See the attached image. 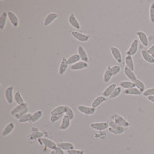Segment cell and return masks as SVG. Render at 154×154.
<instances>
[{"label":"cell","instance_id":"cell-39","mask_svg":"<svg viewBox=\"0 0 154 154\" xmlns=\"http://www.w3.org/2000/svg\"><path fill=\"white\" fill-rule=\"evenodd\" d=\"M121 70V68L119 66L114 65L111 66V71L113 76H116V75L119 74Z\"/></svg>","mask_w":154,"mask_h":154},{"label":"cell","instance_id":"cell-47","mask_svg":"<svg viewBox=\"0 0 154 154\" xmlns=\"http://www.w3.org/2000/svg\"><path fill=\"white\" fill-rule=\"evenodd\" d=\"M151 55H152V57L154 58V54H151Z\"/></svg>","mask_w":154,"mask_h":154},{"label":"cell","instance_id":"cell-6","mask_svg":"<svg viewBox=\"0 0 154 154\" xmlns=\"http://www.w3.org/2000/svg\"><path fill=\"white\" fill-rule=\"evenodd\" d=\"M14 87L12 85L8 86L6 88L5 91V97L8 103L11 104L14 100V96L13 94Z\"/></svg>","mask_w":154,"mask_h":154},{"label":"cell","instance_id":"cell-40","mask_svg":"<svg viewBox=\"0 0 154 154\" xmlns=\"http://www.w3.org/2000/svg\"><path fill=\"white\" fill-rule=\"evenodd\" d=\"M142 95L145 97L154 95V88H149L145 90V91L142 93Z\"/></svg>","mask_w":154,"mask_h":154},{"label":"cell","instance_id":"cell-43","mask_svg":"<svg viewBox=\"0 0 154 154\" xmlns=\"http://www.w3.org/2000/svg\"><path fill=\"white\" fill-rule=\"evenodd\" d=\"M147 51L151 55L152 54H154V44L152 45L149 48H148Z\"/></svg>","mask_w":154,"mask_h":154},{"label":"cell","instance_id":"cell-10","mask_svg":"<svg viewBox=\"0 0 154 154\" xmlns=\"http://www.w3.org/2000/svg\"><path fill=\"white\" fill-rule=\"evenodd\" d=\"M38 140H40L41 144H43L45 146L52 150L55 149L57 147V144L55 142L49 139L46 138H41L39 139Z\"/></svg>","mask_w":154,"mask_h":154},{"label":"cell","instance_id":"cell-13","mask_svg":"<svg viewBox=\"0 0 154 154\" xmlns=\"http://www.w3.org/2000/svg\"><path fill=\"white\" fill-rule=\"evenodd\" d=\"M77 52L82 61L88 63L89 62V57L84 48L80 45L77 48Z\"/></svg>","mask_w":154,"mask_h":154},{"label":"cell","instance_id":"cell-15","mask_svg":"<svg viewBox=\"0 0 154 154\" xmlns=\"http://www.w3.org/2000/svg\"><path fill=\"white\" fill-rule=\"evenodd\" d=\"M137 35L139 40L144 47H147L149 45V42L148 38L145 32L141 31H138L137 33Z\"/></svg>","mask_w":154,"mask_h":154},{"label":"cell","instance_id":"cell-26","mask_svg":"<svg viewBox=\"0 0 154 154\" xmlns=\"http://www.w3.org/2000/svg\"><path fill=\"white\" fill-rule=\"evenodd\" d=\"M117 87V84L116 83H112L110 85L103 91V95L106 98L109 97L110 95L113 92V91Z\"/></svg>","mask_w":154,"mask_h":154},{"label":"cell","instance_id":"cell-14","mask_svg":"<svg viewBox=\"0 0 154 154\" xmlns=\"http://www.w3.org/2000/svg\"><path fill=\"white\" fill-rule=\"evenodd\" d=\"M71 120L65 114L63 117L61 124L59 126L58 129L61 131H65L67 130L71 125Z\"/></svg>","mask_w":154,"mask_h":154},{"label":"cell","instance_id":"cell-24","mask_svg":"<svg viewBox=\"0 0 154 154\" xmlns=\"http://www.w3.org/2000/svg\"><path fill=\"white\" fill-rule=\"evenodd\" d=\"M43 115V112L41 110H38L35 112L31 115V118H30L29 122L31 124V123H34L36 122L42 118Z\"/></svg>","mask_w":154,"mask_h":154},{"label":"cell","instance_id":"cell-8","mask_svg":"<svg viewBox=\"0 0 154 154\" xmlns=\"http://www.w3.org/2000/svg\"><path fill=\"white\" fill-rule=\"evenodd\" d=\"M71 34H72V36L75 39H76L78 41H80V42H87L91 38V37L89 35H85V34L81 33V32H78V31H72Z\"/></svg>","mask_w":154,"mask_h":154},{"label":"cell","instance_id":"cell-29","mask_svg":"<svg viewBox=\"0 0 154 154\" xmlns=\"http://www.w3.org/2000/svg\"><path fill=\"white\" fill-rule=\"evenodd\" d=\"M125 63L126 64V66L134 72L135 70V66H134V61H133L132 56L126 55L125 58Z\"/></svg>","mask_w":154,"mask_h":154},{"label":"cell","instance_id":"cell-45","mask_svg":"<svg viewBox=\"0 0 154 154\" xmlns=\"http://www.w3.org/2000/svg\"><path fill=\"white\" fill-rule=\"evenodd\" d=\"M147 99L148 100H149V101L154 103V95L148 96V97H147Z\"/></svg>","mask_w":154,"mask_h":154},{"label":"cell","instance_id":"cell-41","mask_svg":"<svg viewBox=\"0 0 154 154\" xmlns=\"http://www.w3.org/2000/svg\"><path fill=\"white\" fill-rule=\"evenodd\" d=\"M67 154H85L83 149H71L67 151Z\"/></svg>","mask_w":154,"mask_h":154},{"label":"cell","instance_id":"cell-12","mask_svg":"<svg viewBox=\"0 0 154 154\" xmlns=\"http://www.w3.org/2000/svg\"><path fill=\"white\" fill-rule=\"evenodd\" d=\"M68 22L70 25L75 29L79 30L81 29V25L77 20L74 13H72L70 14L68 17Z\"/></svg>","mask_w":154,"mask_h":154},{"label":"cell","instance_id":"cell-3","mask_svg":"<svg viewBox=\"0 0 154 154\" xmlns=\"http://www.w3.org/2000/svg\"><path fill=\"white\" fill-rule=\"evenodd\" d=\"M139 45V42L138 39H134L131 42L128 49L126 51V55L131 56L135 55L138 50Z\"/></svg>","mask_w":154,"mask_h":154},{"label":"cell","instance_id":"cell-2","mask_svg":"<svg viewBox=\"0 0 154 154\" xmlns=\"http://www.w3.org/2000/svg\"><path fill=\"white\" fill-rule=\"evenodd\" d=\"M109 128H108V130L112 134L120 135V134H123L125 131V128L117 125L113 122V121H110L109 122Z\"/></svg>","mask_w":154,"mask_h":154},{"label":"cell","instance_id":"cell-16","mask_svg":"<svg viewBox=\"0 0 154 154\" xmlns=\"http://www.w3.org/2000/svg\"><path fill=\"white\" fill-rule=\"evenodd\" d=\"M89 66L88 63H85L83 61H79L78 63L71 65L70 69L72 71H79L88 68Z\"/></svg>","mask_w":154,"mask_h":154},{"label":"cell","instance_id":"cell-18","mask_svg":"<svg viewBox=\"0 0 154 154\" xmlns=\"http://www.w3.org/2000/svg\"><path fill=\"white\" fill-rule=\"evenodd\" d=\"M58 17V15L57 13L54 12L49 13L45 19L44 23V26H48Z\"/></svg>","mask_w":154,"mask_h":154},{"label":"cell","instance_id":"cell-38","mask_svg":"<svg viewBox=\"0 0 154 154\" xmlns=\"http://www.w3.org/2000/svg\"><path fill=\"white\" fill-rule=\"evenodd\" d=\"M149 18L150 22L154 24V2L151 3L149 7Z\"/></svg>","mask_w":154,"mask_h":154},{"label":"cell","instance_id":"cell-23","mask_svg":"<svg viewBox=\"0 0 154 154\" xmlns=\"http://www.w3.org/2000/svg\"><path fill=\"white\" fill-rule=\"evenodd\" d=\"M140 54L143 59L147 63L149 64H154V58L151 54L148 53L147 50L142 49L140 51Z\"/></svg>","mask_w":154,"mask_h":154},{"label":"cell","instance_id":"cell-28","mask_svg":"<svg viewBox=\"0 0 154 154\" xmlns=\"http://www.w3.org/2000/svg\"><path fill=\"white\" fill-rule=\"evenodd\" d=\"M65 105H59L53 109L50 112V114L53 115H63L65 113Z\"/></svg>","mask_w":154,"mask_h":154},{"label":"cell","instance_id":"cell-30","mask_svg":"<svg viewBox=\"0 0 154 154\" xmlns=\"http://www.w3.org/2000/svg\"><path fill=\"white\" fill-rule=\"evenodd\" d=\"M14 100L17 105H24L26 104V103L25 102L21 95L20 92V91H17L16 92L14 95Z\"/></svg>","mask_w":154,"mask_h":154},{"label":"cell","instance_id":"cell-42","mask_svg":"<svg viewBox=\"0 0 154 154\" xmlns=\"http://www.w3.org/2000/svg\"><path fill=\"white\" fill-rule=\"evenodd\" d=\"M63 115H51L50 117V121L52 123H54L59 121L62 118Z\"/></svg>","mask_w":154,"mask_h":154},{"label":"cell","instance_id":"cell-31","mask_svg":"<svg viewBox=\"0 0 154 154\" xmlns=\"http://www.w3.org/2000/svg\"><path fill=\"white\" fill-rule=\"evenodd\" d=\"M81 60L80 56L78 54H74L70 56L67 58V62H68L69 65H72L76 63H78Z\"/></svg>","mask_w":154,"mask_h":154},{"label":"cell","instance_id":"cell-32","mask_svg":"<svg viewBox=\"0 0 154 154\" xmlns=\"http://www.w3.org/2000/svg\"><path fill=\"white\" fill-rule=\"evenodd\" d=\"M124 94L127 95H139L142 93L136 87L124 90Z\"/></svg>","mask_w":154,"mask_h":154},{"label":"cell","instance_id":"cell-35","mask_svg":"<svg viewBox=\"0 0 154 154\" xmlns=\"http://www.w3.org/2000/svg\"><path fill=\"white\" fill-rule=\"evenodd\" d=\"M65 113L67 117H68L71 120H72L74 119L75 113L73 110L71 109V107L67 106V105H65Z\"/></svg>","mask_w":154,"mask_h":154},{"label":"cell","instance_id":"cell-22","mask_svg":"<svg viewBox=\"0 0 154 154\" xmlns=\"http://www.w3.org/2000/svg\"><path fill=\"white\" fill-rule=\"evenodd\" d=\"M107 98L104 97L103 95L98 96L91 103V107L96 109L100 106L102 103L107 101Z\"/></svg>","mask_w":154,"mask_h":154},{"label":"cell","instance_id":"cell-5","mask_svg":"<svg viewBox=\"0 0 154 154\" xmlns=\"http://www.w3.org/2000/svg\"><path fill=\"white\" fill-rule=\"evenodd\" d=\"M110 50L112 55L114 59L119 64H122V57L121 52L118 48L114 46H111L110 47Z\"/></svg>","mask_w":154,"mask_h":154},{"label":"cell","instance_id":"cell-44","mask_svg":"<svg viewBox=\"0 0 154 154\" xmlns=\"http://www.w3.org/2000/svg\"><path fill=\"white\" fill-rule=\"evenodd\" d=\"M56 151L57 154H65L64 151L63 149H61L60 148L57 147V148L55 149Z\"/></svg>","mask_w":154,"mask_h":154},{"label":"cell","instance_id":"cell-36","mask_svg":"<svg viewBox=\"0 0 154 154\" xmlns=\"http://www.w3.org/2000/svg\"><path fill=\"white\" fill-rule=\"evenodd\" d=\"M122 91V90L121 87L119 86H118L115 88L113 92L111 94L109 98L110 99H115V98L118 97L121 94Z\"/></svg>","mask_w":154,"mask_h":154},{"label":"cell","instance_id":"cell-19","mask_svg":"<svg viewBox=\"0 0 154 154\" xmlns=\"http://www.w3.org/2000/svg\"><path fill=\"white\" fill-rule=\"evenodd\" d=\"M15 124L14 122H10L6 125L2 132V136L3 137H7L11 134L14 130Z\"/></svg>","mask_w":154,"mask_h":154},{"label":"cell","instance_id":"cell-9","mask_svg":"<svg viewBox=\"0 0 154 154\" xmlns=\"http://www.w3.org/2000/svg\"><path fill=\"white\" fill-rule=\"evenodd\" d=\"M90 127L93 129L95 130L98 131H103L109 128V122H93V123H91L90 124Z\"/></svg>","mask_w":154,"mask_h":154},{"label":"cell","instance_id":"cell-33","mask_svg":"<svg viewBox=\"0 0 154 154\" xmlns=\"http://www.w3.org/2000/svg\"><path fill=\"white\" fill-rule=\"evenodd\" d=\"M119 86H120L122 88H123L125 90L135 87L134 82L131 81H122L119 83Z\"/></svg>","mask_w":154,"mask_h":154},{"label":"cell","instance_id":"cell-20","mask_svg":"<svg viewBox=\"0 0 154 154\" xmlns=\"http://www.w3.org/2000/svg\"><path fill=\"white\" fill-rule=\"evenodd\" d=\"M113 75L111 71V66L110 65L107 66L104 71L103 75V82L105 83H108L111 80Z\"/></svg>","mask_w":154,"mask_h":154},{"label":"cell","instance_id":"cell-11","mask_svg":"<svg viewBox=\"0 0 154 154\" xmlns=\"http://www.w3.org/2000/svg\"><path fill=\"white\" fill-rule=\"evenodd\" d=\"M69 64L67 62V59H66L65 57H62L60 66H59V69H58V73L59 75H63L67 71Z\"/></svg>","mask_w":154,"mask_h":154},{"label":"cell","instance_id":"cell-34","mask_svg":"<svg viewBox=\"0 0 154 154\" xmlns=\"http://www.w3.org/2000/svg\"><path fill=\"white\" fill-rule=\"evenodd\" d=\"M133 82L135 84V87L137 88L142 93H143L145 91V90H146V85L142 81L137 79Z\"/></svg>","mask_w":154,"mask_h":154},{"label":"cell","instance_id":"cell-25","mask_svg":"<svg viewBox=\"0 0 154 154\" xmlns=\"http://www.w3.org/2000/svg\"><path fill=\"white\" fill-rule=\"evenodd\" d=\"M57 147L63 150L64 151H68L71 149H74L75 147L73 144L71 142H60L57 144Z\"/></svg>","mask_w":154,"mask_h":154},{"label":"cell","instance_id":"cell-1","mask_svg":"<svg viewBox=\"0 0 154 154\" xmlns=\"http://www.w3.org/2000/svg\"><path fill=\"white\" fill-rule=\"evenodd\" d=\"M29 110V108L27 103L24 105H17L11 110V115L18 120L23 115L28 113Z\"/></svg>","mask_w":154,"mask_h":154},{"label":"cell","instance_id":"cell-7","mask_svg":"<svg viewBox=\"0 0 154 154\" xmlns=\"http://www.w3.org/2000/svg\"><path fill=\"white\" fill-rule=\"evenodd\" d=\"M77 110L82 114L87 115H91L94 114L96 112V109L93 108L91 106H85V105H79L77 106Z\"/></svg>","mask_w":154,"mask_h":154},{"label":"cell","instance_id":"cell-17","mask_svg":"<svg viewBox=\"0 0 154 154\" xmlns=\"http://www.w3.org/2000/svg\"><path fill=\"white\" fill-rule=\"evenodd\" d=\"M8 18L11 25L15 27H17L19 25V20L17 15L11 11H8Z\"/></svg>","mask_w":154,"mask_h":154},{"label":"cell","instance_id":"cell-37","mask_svg":"<svg viewBox=\"0 0 154 154\" xmlns=\"http://www.w3.org/2000/svg\"><path fill=\"white\" fill-rule=\"evenodd\" d=\"M32 114V113L28 112L26 114L23 115L22 117H21V118L18 120L19 122L21 123H26V122H29V120H30V118H31Z\"/></svg>","mask_w":154,"mask_h":154},{"label":"cell","instance_id":"cell-27","mask_svg":"<svg viewBox=\"0 0 154 154\" xmlns=\"http://www.w3.org/2000/svg\"><path fill=\"white\" fill-rule=\"evenodd\" d=\"M8 17V12L6 11H3L0 16V29L2 30L5 29Z\"/></svg>","mask_w":154,"mask_h":154},{"label":"cell","instance_id":"cell-4","mask_svg":"<svg viewBox=\"0 0 154 154\" xmlns=\"http://www.w3.org/2000/svg\"><path fill=\"white\" fill-rule=\"evenodd\" d=\"M113 122L117 125H119L124 128H128L129 126V122L127 121L122 116L117 113L113 114Z\"/></svg>","mask_w":154,"mask_h":154},{"label":"cell","instance_id":"cell-21","mask_svg":"<svg viewBox=\"0 0 154 154\" xmlns=\"http://www.w3.org/2000/svg\"><path fill=\"white\" fill-rule=\"evenodd\" d=\"M123 72H124V74L126 75V77L128 78L131 82H134L137 79L136 75L134 73V72L127 66H125L124 67Z\"/></svg>","mask_w":154,"mask_h":154},{"label":"cell","instance_id":"cell-46","mask_svg":"<svg viewBox=\"0 0 154 154\" xmlns=\"http://www.w3.org/2000/svg\"><path fill=\"white\" fill-rule=\"evenodd\" d=\"M50 154H57V153L55 149H53V150H51Z\"/></svg>","mask_w":154,"mask_h":154}]
</instances>
